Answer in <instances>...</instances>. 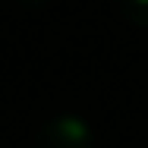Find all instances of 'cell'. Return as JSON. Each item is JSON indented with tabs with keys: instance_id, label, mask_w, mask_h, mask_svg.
I'll return each instance as SVG.
<instances>
[{
	"instance_id": "6da1fadb",
	"label": "cell",
	"mask_w": 148,
	"mask_h": 148,
	"mask_svg": "<svg viewBox=\"0 0 148 148\" xmlns=\"http://www.w3.org/2000/svg\"><path fill=\"white\" fill-rule=\"evenodd\" d=\"M35 148H91V129L76 114H57L38 126Z\"/></svg>"
},
{
	"instance_id": "7a4b0ae2",
	"label": "cell",
	"mask_w": 148,
	"mask_h": 148,
	"mask_svg": "<svg viewBox=\"0 0 148 148\" xmlns=\"http://www.w3.org/2000/svg\"><path fill=\"white\" fill-rule=\"evenodd\" d=\"M117 6L129 22L148 29V0H117Z\"/></svg>"
},
{
	"instance_id": "3957f363",
	"label": "cell",
	"mask_w": 148,
	"mask_h": 148,
	"mask_svg": "<svg viewBox=\"0 0 148 148\" xmlns=\"http://www.w3.org/2000/svg\"><path fill=\"white\" fill-rule=\"evenodd\" d=\"M22 3H44V0H22Z\"/></svg>"
}]
</instances>
